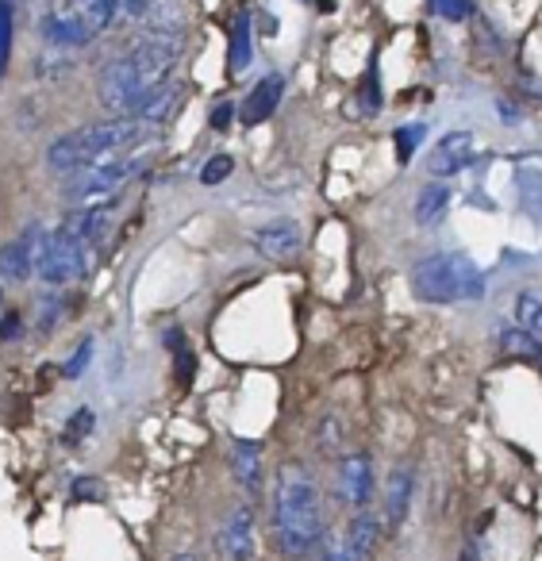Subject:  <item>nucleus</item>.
Returning a JSON list of instances; mask_svg holds the SVG:
<instances>
[{
	"mask_svg": "<svg viewBox=\"0 0 542 561\" xmlns=\"http://www.w3.org/2000/svg\"><path fill=\"white\" fill-rule=\"evenodd\" d=\"M178 58H181V35L147 32L139 43L120 50L101 70V81H97L101 104L109 112H116V116H139L143 104L173 81Z\"/></svg>",
	"mask_w": 542,
	"mask_h": 561,
	"instance_id": "obj_1",
	"label": "nucleus"
},
{
	"mask_svg": "<svg viewBox=\"0 0 542 561\" xmlns=\"http://www.w3.org/2000/svg\"><path fill=\"white\" fill-rule=\"evenodd\" d=\"M270 530L281 558L308 561L319 553L327 538L324 523V496L319 481L304 461H285L273 477V504H270Z\"/></svg>",
	"mask_w": 542,
	"mask_h": 561,
	"instance_id": "obj_2",
	"label": "nucleus"
},
{
	"mask_svg": "<svg viewBox=\"0 0 542 561\" xmlns=\"http://www.w3.org/2000/svg\"><path fill=\"white\" fill-rule=\"evenodd\" d=\"M143 131H147V127L135 116L93 119V124L58 135L47 147V165L55 173H66V178L101 170V165H112V162H120V158H127L132 147H139Z\"/></svg>",
	"mask_w": 542,
	"mask_h": 561,
	"instance_id": "obj_3",
	"label": "nucleus"
},
{
	"mask_svg": "<svg viewBox=\"0 0 542 561\" xmlns=\"http://www.w3.org/2000/svg\"><path fill=\"white\" fill-rule=\"evenodd\" d=\"M411 293L424 305H473L488 293V273L458 250H439L411 265Z\"/></svg>",
	"mask_w": 542,
	"mask_h": 561,
	"instance_id": "obj_4",
	"label": "nucleus"
},
{
	"mask_svg": "<svg viewBox=\"0 0 542 561\" xmlns=\"http://www.w3.org/2000/svg\"><path fill=\"white\" fill-rule=\"evenodd\" d=\"M147 170V150H135V154L120 158L112 165H101V170H89L70 178V188H66V201L74 208H97V204H112L120 193H124L127 181H135Z\"/></svg>",
	"mask_w": 542,
	"mask_h": 561,
	"instance_id": "obj_5",
	"label": "nucleus"
},
{
	"mask_svg": "<svg viewBox=\"0 0 542 561\" xmlns=\"http://www.w3.org/2000/svg\"><path fill=\"white\" fill-rule=\"evenodd\" d=\"M89 270V242L78 239L66 224H58L47 234V247L39 257V280L50 289H63L70 280H81Z\"/></svg>",
	"mask_w": 542,
	"mask_h": 561,
	"instance_id": "obj_6",
	"label": "nucleus"
},
{
	"mask_svg": "<svg viewBox=\"0 0 542 561\" xmlns=\"http://www.w3.org/2000/svg\"><path fill=\"white\" fill-rule=\"evenodd\" d=\"M381 535H385V519L373 512H358L350 515V523L342 530H327L324 546H319L316 558L319 561H373L381 546Z\"/></svg>",
	"mask_w": 542,
	"mask_h": 561,
	"instance_id": "obj_7",
	"label": "nucleus"
},
{
	"mask_svg": "<svg viewBox=\"0 0 542 561\" xmlns=\"http://www.w3.org/2000/svg\"><path fill=\"white\" fill-rule=\"evenodd\" d=\"M373 492H377V473H373V458L365 450H350L335 461V500L347 512H370Z\"/></svg>",
	"mask_w": 542,
	"mask_h": 561,
	"instance_id": "obj_8",
	"label": "nucleus"
},
{
	"mask_svg": "<svg viewBox=\"0 0 542 561\" xmlns=\"http://www.w3.org/2000/svg\"><path fill=\"white\" fill-rule=\"evenodd\" d=\"M47 247V227L27 224L12 242L0 247V285H24L32 273H39V257Z\"/></svg>",
	"mask_w": 542,
	"mask_h": 561,
	"instance_id": "obj_9",
	"label": "nucleus"
},
{
	"mask_svg": "<svg viewBox=\"0 0 542 561\" xmlns=\"http://www.w3.org/2000/svg\"><path fill=\"white\" fill-rule=\"evenodd\" d=\"M216 546H219V558L224 561H255L258 558V519H255V507H250L247 500L235 504L232 512L224 515Z\"/></svg>",
	"mask_w": 542,
	"mask_h": 561,
	"instance_id": "obj_10",
	"label": "nucleus"
},
{
	"mask_svg": "<svg viewBox=\"0 0 542 561\" xmlns=\"http://www.w3.org/2000/svg\"><path fill=\"white\" fill-rule=\"evenodd\" d=\"M477 162V150H473V135L470 131H447L439 139V147L427 154V170L434 178H458L470 165Z\"/></svg>",
	"mask_w": 542,
	"mask_h": 561,
	"instance_id": "obj_11",
	"label": "nucleus"
},
{
	"mask_svg": "<svg viewBox=\"0 0 542 561\" xmlns=\"http://www.w3.org/2000/svg\"><path fill=\"white\" fill-rule=\"evenodd\" d=\"M301 242H304L301 224H293V219H273V224L258 227V231L250 234V247L262 257H270V262H289V257L301 250Z\"/></svg>",
	"mask_w": 542,
	"mask_h": 561,
	"instance_id": "obj_12",
	"label": "nucleus"
},
{
	"mask_svg": "<svg viewBox=\"0 0 542 561\" xmlns=\"http://www.w3.org/2000/svg\"><path fill=\"white\" fill-rule=\"evenodd\" d=\"M411 504H416V469L411 466H396L385 481V527L400 530L404 519L411 515Z\"/></svg>",
	"mask_w": 542,
	"mask_h": 561,
	"instance_id": "obj_13",
	"label": "nucleus"
},
{
	"mask_svg": "<svg viewBox=\"0 0 542 561\" xmlns=\"http://www.w3.org/2000/svg\"><path fill=\"white\" fill-rule=\"evenodd\" d=\"M232 469H235V481H239V489L247 492V496H262V489H266L262 443H255V438H235Z\"/></svg>",
	"mask_w": 542,
	"mask_h": 561,
	"instance_id": "obj_14",
	"label": "nucleus"
},
{
	"mask_svg": "<svg viewBox=\"0 0 542 561\" xmlns=\"http://www.w3.org/2000/svg\"><path fill=\"white\" fill-rule=\"evenodd\" d=\"M281 96H285V78H281V73H266V78L247 93V101H242V108H239V119L247 127L266 124V119L278 112Z\"/></svg>",
	"mask_w": 542,
	"mask_h": 561,
	"instance_id": "obj_15",
	"label": "nucleus"
},
{
	"mask_svg": "<svg viewBox=\"0 0 542 561\" xmlns=\"http://www.w3.org/2000/svg\"><path fill=\"white\" fill-rule=\"evenodd\" d=\"M43 39H50L55 47H89L93 43V35H89V27L81 24L78 16H74L70 9H55L50 16H43Z\"/></svg>",
	"mask_w": 542,
	"mask_h": 561,
	"instance_id": "obj_16",
	"label": "nucleus"
},
{
	"mask_svg": "<svg viewBox=\"0 0 542 561\" xmlns=\"http://www.w3.org/2000/svg\"><path fill=\"white\" fill-rule=\"evenodd\" d=\"M450 201H454V193H450L447 181H431V185H424L416 193L411 219H416L419 227H439L442 219H447V211H450Z\"/></svg>",
	"mask_w": 542,
	"mask_h": 561,
	"instance_id": "obj_17",
	"label": "nucleus"
},
{
	"mask_svg": "<svg viewBox=\"0 0 542 561\" xmlns=\"http://www.w3.org/2000/svg\"><path fill=\"white\" fill-rule=\"evenodd\" d=\"M255 62V16L247 9L232 20V39H227V70L242 73Z\"/></svg>",
	"mask_w": 542,
	"mask_h": 561,
	"instance_id": "obj_18",
	"label": "nucleus"
},
{
	"mask_svg": "<svg viewBox=\"0 0 542 561\" xmlns=\"http://www.w3.org/2000/svg\"><path fill=\"white\" fill-rule=\"evenodd\" d=\"M496 343H500V351L508 354V358L542 366V343L534 335H527L519 323H500V328H496Z\"/></svg>",
	"mask_w": 542,
	"mask_h": 561,
	"instance_id": "obj_19",
	"label": "nucleus"
},
{
	"mask_svg": "<svg viewBox=\"0 0 542 561\" xmlns=\"http://www.w3.org/2000/svg\"><path fill=\"white\" fill-rule=\"evenodd\" d=\"M66 9H70L74 16L89 27V35L97 39V35L112 27V20H116V12H120V0H70Z\"/></svg>",
	"mask_w": 542,
	"mask_h": 561,
	"instance_id": "obj_20",
	"label": "nucleus"
},
{
	"mask_svg": "<svg viewBox=\"0 0 542 561\" xmlns=\"http://www.w3.org/2000/svg\"><path fill=\"white\" fill-rule=\"evenodd\" d=\"M178 108H181V85L170 81V85H162L147 104H143V112L135 119H139L143 127H162V124H170Z\"/></svg>",
	"mask_w": 542,
	"mask_h": 561,
	"instance_id": "obj_21",
	"label": "nucleus"
},
{
	"mask_svg": "<svg viewBox=\"0 0 542 561\" xmlns=\"http://www.w3.org/2000/svg\"><path fill=\"white\" fill-rule=\"evenodd\" d=\"M166 351L178 362V385L189 389V381H193V374H196V354H193V346L185 343V331H178V328L166 331Z\"/></svg>",
	"mask_w": 542,
	"mask_h": 561,
	"instance_id": "obj_22",
	"label": "nucleus"
},
{
	"mask_svg": "<svg viewBox=\"0 0 542 561\" xmlns=\"http://www.w3.org/2000/svg\"><path fill=\"white\" fill-rule=\"evenodd\" d=\"M516 323L527 331V335H534L542 343V297L539 293H519L516 297Z\"/></svg>",
	"mask_w": 542,
	"mask_h": 561,
	"instance_id": "obj_23",
	"label": "nucleus"
},
{
	"mask_svg": "<svg viewBox=\"0 0 542 561\" xmlns=\"http://www.w3.org/2000/svg\"><path fill=\"white\" fill-rule=\"evenodd\" d=\"M427 131L431 127L419 119V124H400L393 131V142H396V158H400V165H408L411 158H416V150L424 147V139H427Z\"/></svg>",
	"mask_w": 542,
	"mask_h": 561,
	"instance_id": "obj_24",
	"label": "nucleus"
},
{
	"mask_svg": "<svg viewBox=\"0 0 542 561\" xmlns=\"http://www.w3.org/2000/svg\"><path fill=\"white\" fill-rule=\"evenodd\" d=\"M12 39H16V16H12V0H0V78L9 73Z\"/></svg>",
	"mask_w": 542,
	"mask_h": 561,
	"instance_id": "obj_25",
	"label": "nucleus"
},
{
	"mask_svg": "<svg viewBox=\"0 0 542 561\" xmlns=\"http://www.w3.org/2000/svg\"><path fill=\"white\" fill-rule=\"evenodd\" d=\"M93 427H97V415H93V408H78V412L66 420V431H63V443L66 446H81L89 435H93Z\"/></svg>",
	"mask_w": 542,
	"mask_h": 561,
	"instance_id": "obj_26",
	"label": "nucleus"
},
{
	"mask_svg": "<svg viewBox=\"0 0 542 561\" xmlns=\"http://www.w3.org/2000/svg\"><path fill=\"white\" fill-rule=\"evenodd\" d=\"M342 435H347V427H342L339 415H324V420H319V431H316V446H319V454H339Z\"/></svg>",
	"mask_w": 542,
	"mask_h": 561,
	"instance_id": "obj_27",
	"label": "nucleus"
},
{
	"mask_svg": "<svg viewBox=\"0 0 542 561\" xmlns=\"http://www.w3.org/2000/svg\"><path fill=\"white\" fill-rule=\"evenodd\" d=\"M427 9L447 24H465L473 16V0H427Z\"/></svg>",
	"mask_w": 542,
	"mask_h": 561,
	"instance_id": "obj_28",
	"label": "nucleus"
},
{
	"mask_svg": "<svg viewBox=\"0 0 542 561\" xmlns=\"http://www.w3.org/2000/svg\"><path fill=\"white\" fill-rule=\"evenodd\" d=\"M232 170H235V158L232 154H212L208 162H204V170H201V185H224L227 178H232Z\"/></svg>",
	"mask_w": 542,
	"mask_h": 561,
	"instance_id": "obj_29",
	"label": "nucleus"
},
{
	"mask_svg": "<svg viewBox=\"0 0 542 561\" xmlns=\"http://www.w3.org/2000/svg\"><path fill=\"white\" fill-rule=\"evenodd\" d=\"M93 351H97V346H93V339L86 335V339H81V343H78V351H74L70 358H66L63 374L70 377V381H78V377H86L89 362H93Z\"/></svg>",
	"mask_w": 542,
	"mask_h": 561,
	"instance_id": "obj_30",
	"label": "nucleus"
},
{
	"mask_svg": "<svg viewBox=\"0 0 542 561\" xmlns=\"http://www.w3.org/2000/svg\"><path fill=\"white\" fill-rule=\"evenodd\" d=\"M362 112H381V78H377V62H370V73H365V81H362Z\"/></svg>",
	"mask_w": 542,
	"mask_h": 561,
	"instance_id": "obj_31",
	"label": "nucleus"
},
{
	"mask_svg": "<svg viewBox=\"0 0 542 561\" xmlns=\"http://www.w3.org/2000/svg\"><path fill=\"white\" fill-rule=\"evenodd\" d=\"M70 500H74V504H86V500H104V481H97V477H78V481L70 484Z\"/></svg>",
	"mask_w": 542,
	"mask_h": 561,
	"instance_id": "obj_32",
	"label": "nucleus"
},
{
	"mask_svg": "<svg viewBox=\"0 0 542 561\" xmlns=\"http://www.w3.org/2000/svg\"><path fill=\"white\" fill-rule=\"evenodd\" d=\"M20 339H24V316L20 312L0 316V343H20Z\"/></svg>",
	"mask_w": 542,
	"mask_h": 561,
	"instance_id": "obj_33",
	"label": "nucleus"
},
{
	"mask_svg": "<svg viewBox=\"0 0 542 561\" xmlns=\"http://www.w3.org/2000/svg\"><path fill=\"white\" fill-rule=\"evenodd\" d=\"M235 116H239V112H235V104L224 101V104H216V108H212L208 127H212V131H227V127L235 124Z\"/></svg>",
	"mask_w": 542,
	"mask_h": 561,
	"instance_id": "obj_34",
	"label": "nucleus"
},
{
	"mask_svg": "<svg viewBox=\"0 0 542 561\" xmlns=\"http://www.w3.org/2000/svg\"><path fill=\"white\" fill-rule=\"evenodd\" d=\"M58 316H63V300H58V297H47V300H43V316H39V335H50V331H55Z\"/></svg>",
	"mask_w": 542,
	"mask_h": 561,
	"instance_id": "obj_35",
	"label": "nucleus"
},
{
	"mask_svg": "<svg viewBox=\"0 0 542 561\" xmlns=\"http://www.w3.org/2000/svg\"><path fill=\"white\" fill-rule=\"evenodd\" d=\"M120 9L127 12V20H147L158 9V0H120Z\"/></svg>",
	"mask_w": 542,
	"mask_h": 561,
	"instance_id": "obj_36",
	"label": "nucleus"
},
{
	"mask_svg": "<svg viewBox=\"0 0 542 561\" xmlns=\"http://www.w3.org/2000/svg\"><path fill=\"white\" fill-rule=\"evenodd\" d=\"M496 112H500V119H504V124H508V127H516L519 119H523V112H519L516 104L508 101V96H500V101H496Z\"/></svg>",
	"mask_w": 542,
	"mask_h": 561,
	"instance_id": "obj_37",
	"label": "nucleus"
},
{
	"mask_svg": "<svg viewBox=\"0 0 542 561\" xmlns=\"http://www.w3.org/2000/svg\"><path fill=\"white\" fill-rule=\"evenodd\" d=\"M170 561H196V558H193V553H173Z\"/></svg>",
	"mask_w": 542,
	"mask_h": 561,
	"instance_id": "obj_38",
	"label": "nucleus"
},
{
	"mask_svg": "<svg viewBox=\"0 0 542 561\" xmlns=\"http://www.w3.org/2000/svg\"><path fill=\"white\" fill-rule=\"evenodd\" d=\"M0 308H4V289H0Z\"/></svg>",
	"mask_w": 542,
	"mask_h": 561,
	"instance_id": "obj_39",
	"label": "nucleus"
},
{
	"mask_svg": "<svg viewBox=\"0 0 542 561\" xmlns=\"http://www.w3.org/2000/svg\"><path fill=\"white\" fill-rule=\"evenodd\" d=\"M304 4H312V0H304Z\"/></svg>",
	"mask_w": 542,
	"mask_h": 561,
	"instance_id": "obj_40",
	"label": "nucleus"
}]
</instances>
